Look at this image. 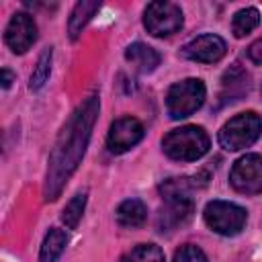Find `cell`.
Returning <instances> with one entry per match:
<instances>
[{
	"label": "cell",
	"mask_w": 262,
	"mask_h": 262,
	"mask_svg": "<svg viewBox=\"0 0 262 262\" xmlns=\"http://www.w3.org/2000/svg\"><path fill=\"white\" fill-rule=\"evenodd\" d=\"M96 117H98V96L92 94L74 111V115L63 125L47 164V174L43 184L45 201H55L61 194L70 176L80 166V160L84 158Z\"/></svg>",
	"instance_id": "obj_1"
},
{
	"label": "cell",
	"mask_w": 262,
	"mask_h": 262,
	"mask_svg": "<svg viewBox=\"0 0 262 262\" xmlns=\"http://www.w3.org/2000/svg\"><path fill=\"white\" fill-rule=\"evenodd\" d=\"M162 147L172 160L194 162L209 151V135L196 125H184L172 129L162 139Z\"/></svg>",
	"instance_id": "obj_2"
},
{
	"label": "cell",
	"mask_w": 262,
	"mask_h": 262,
	"mask_svg": "<svg viewBox=\"0 0 262 262\" xmlns=\"http://www.w3.org/2000/svg\"><path fill=\"white\" fill-rule=\"evenodd\" d=\"M262 133V119L248 111V113H239L233 119H229L221 131H219V145L229 149V151H237L244 149L248 145H252Z\"/></svg>",
	"instance_id": "obj_3"
},
{
	"label": "cell",
	"mask_w": 262,
	"mask_h": 262,
	"mask_svg": "<svg viewBox=\"0 0 262 262\" xmlns=\"http://www.w3.org/2000/svg\"><path fill=\"white\" fill-rule=\"evenodd\" d=\"M205 84L199 78H186L176 82L166 94V108L172 119H184L192 115L205 102Z\"/></svg>",
	"instance_id": "obj_4"
},
{
	"label": "cell",
	"mask_w": 262,
	"mask_h": 262,
	"mask_svg": "<svg viewBox=\"0 0 262 262\" xmlns=\"http://www.w3.org/2000/svg\"><path fill=\"white\" fill-rule=\"evenodd\" d=\"M205 223L221 235H235L244 229L248 213L235 203L229 201H211L205 207Z\"/></svg>",
	"instance_id": "obj_5"
},
{
	"label": "cell",
	"mask_w": 262,
	"mask_h": 262,
	"mask_svg": "<svg viewBox=\"0 0 262 262\" xmlns=\"http://www.w3.org/2000/svg\"><path fill=\"white\" fill-rule=\"evenodd\" d=\"M143 27L154 37H168L182 27V10L174 2H149L143 10Z\"/></svg>",
	"instance_id": "obj_6"
},
{
	"label": "cell",
	"mask_w": 262,
	"mask_h": 262,
	"mask_svg": "<svg viewBox=\"0 0 262 262\" xmlns=\"http://www.w3.org/2000/svg\"><path fill=\"white\" fill-rule=\"evenodd\" d=\"M229 182L237 192L244 194L262 192V156L258 154L242 156L229 172Z\"/></svg>",
	"instance_id": "obj_7"
},
{
	"label": "cell",
	"mask_w": 262,
	"mask_h": 262,
	"mask_svg": "<svg viewBox=\"0 0 262 262\" xmlns=\"http://www.w3.org/2000/svg\"><path fill=\"white\" fill-rule=\"evenodd\" d=\"M37 39V25L27 12H16L6 25L4 41L12 53H25Z\"/></svg>",
	"instance_id": "obj_8"
},
{
	"label": "cell",
	"mask_w": 262,
	"mask_h": 262,
	"mask_svg": "<svg viewBox=\"0 0 262 262\" xmlns=\"http://www.w3.org/2000/svg\"><path fill=\"white\" fill-rule=\"evenodd\" d=\"M143 137V125L133 117H121L117 119L106 135V145L113 154H123L131 149L135 143H139Z\"/></svg>",
	"instance_id": "obj_9"
},
{
	"label": "cell",
	"mask_w": 262,
	"mask_h": 262,
	"mask_svg": "<svg viewBox=\"0 0 262 262\" xmlns=\"http://www.w3.org/2000/svg\"><path fill=\"white\" fill-rule=\"evenodd\" d=\"M225 41L219 35H201L194 37L192 41H188L182 47V55L192 59V61H201V63H215L225 55Z\"/></svg>",
	"instance_id": "obj_10"
},
{
	"label": "cell",
	"mask_w": 262,
	"mask_h": 262,
	"mask_svg": "<svg viewBox=\"0 0 262 262\" xmlns=\"http://www.w3.org/2000/svg\"><path fill=\"white\" fill-rule=\"evenodd\" d=\"M166 205L160 211L158 227L160 231H172L178 225L186 223L192 213V199L190 196H168L164 199Z\"/></svg>",
	"instance_id": "obj_11"
},
{
	"label": "cell",
	"mask_w": 262,
	"mask_h": 262,
	"mask_svg": "<svg viewBox=\"0 0 262 262\" xmlns=\"http://www.w3.org/2000/svg\"><path fill=\"white\" fill-rule=\"evenodd\" d=\"M125 59L141 74H147V72H154L156 66L160 63V53L145 45V43H131L127 49H125Z\"/></svg>",
	"instance_id": "obj_12"
},
{
	"label": "cell",
	"mask_w": 262,
	"mask_h": 262,
	"mask_svg": "<svg viewBox=\"0 0 262 262\" xmlns=\"http://www.w3.org/2000/svg\"><path fill=\"white\" fill-rule=\"evenodd\" d=\"M115 217L121 227H139L147 217V209L139 199H127L117 207Z\"/></svg>",
	"instance_id": "obj_13"
},
{
	"label": "cell",
	"mask_w": 262,
	"mask_h": 262,
	"mask_svg": "<svg viewBox=\"0 0 262 262\" xmlns=\"http://www.w3.org/2000/svg\"><path fill=\"white\" fill-rule=\"evenodd\" d=\"M100 8V2H78L70 14V20H68V33H70V39L76 41L82 33V29L88 25V20L94 16V12Z\"/></svg>",
	"instance_id": "obj_14"
},
{
	"label": "cell",
	"mask_w": 262,
	"mask_h": 262,
	"mask_svg": "<svg viewBox=\"0 0 262 262\" xmlns=\"http://www.w3.org/2000/svg\"><path fill=\"white\" fill-rule=\"evenodd\" d=\"M66 244H68V235L63 229H57V227L49 229L39 252V262H57Z\"/></svg>",
	"instance_id": "obj_15"
},
{
	"label": "cell",
	"mask_w": 262,
	"mask_h": 262,
	"mask_svg": "<svg viewBox=\"0 0 262 262\" xmlns=\"http://www.w3.org/2000/svg\"><path fill=\"white\" fill-rule=\"evenodd\" d=\"M260 25V12L258 8L254 6H248V8H242L233 14V20H231V31L235 37H246L248 33H252L256 27Z\"/></svg>",
	"instance_id": "obj_16"
},
{
	"label": "cell",
	"mask_w": 262,
	"mask_h": 262,
	"mask_svg": "<svg viewBox=\"0 0 262 262\" xmlns=\"http://www.w3.org/2000/svg\"><path fill=\"white\" fill-rule=\"evenodd\" d=\"M51 55H53L51 47H47V49L39 55L37 66H35V70H33V74H31V78H29V88H31V90H39V88L47 82L49 72H51Z\"/></svg>",
	"instance_id": "obj_17"
},
{
	"label": "cell",
	"mask_w": 262,
	"mask_h": 262,
	"mask_svg": "<svg viewBox=\"0 0 262 262\" xmlns=\"http://www.w3.org/2000/svg\"><path fill=\"white\" fill-rule=\"evenodd\" d=\"M84 207H86V192H78L61 211V221L66 223L68 229H76L78 227V221L84 213Z\"/></svg>",
	"instance_id": "obj_18"
},
{
	"label": "cell",
	"mask_w": 262,
	"mask_h": 262,
	"mask_svg": "<svg viewBox=\"0 0 262 262\" xmlns=\"http://www.w3.org/2000/svg\"><path fill=\"white\" fill-rule=\"evenodd\" d=\"M125 262H164V252L156 244H139L125 256Z\"/></svg>",
	"instance_id": "obj_19"
},
{
	"label": "cell",
	"mask_w": 262,
	"mask_h": 262,
	"mask_svg": "<svg viewBox=\"0 0 262 262\" xmlns=\"http://www.w3.org/2000/svg\"><path fill=\"white\" fill-rule=\"evenodd\" d=\"M172 262H207V256L201 248H196L192 244H186L180 250H176Z\"/></svg>",
	"instance_id": "obj_20"
},
{
	"label": "cell",
	"mask_w": 262,
	"mask_h": 262,
	"mask_svg": "<svg viewBox=\"0 0 262 262\" xmlns=\"http://www.w3.org/2000/svg\"><path fill=\"white\" fill-rule=\"evenodd\" d=\"M248 57L254 61V63H262V37L258 41H254L250 47H248Z\"/></svg>",
	"instance_id": "obj_21"
},
{
	"label": "cell",
	"mask_w": 262,
	"mask_h": 262,
	"mask_svg": "<svg viewBox=\"0 0 262 262\" xmlns=\"http://www.w3.org/2000/svg\"><path fill=\"white\" fill-rule=\"evenodd\" d=\"M12 74L8 72V70H2V88H8L10 84H12Z\"/></svg>",
	"instance_id": "obj_22"
}]
</instances>
